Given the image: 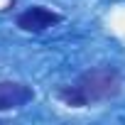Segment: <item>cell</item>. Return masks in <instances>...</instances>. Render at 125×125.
<instances>
[{
    "label": "cell",
    "instance_id": "7a4b0ae2",
    "mask_svg": "<svg viewBox=\"0 0 125 125\" xmlns=\"http://www.w3.org/2000/svg\"><path fill=\"white\" fill-rule=\"evenodd\" d=\"M61 22V15L59 12H52L42 5H34V8H27L25 12L17 15V27L25 30V32H44L47 27L52 25H59Z\"/></svg>",
    "mask_w": 125,
    "mask_h": 125
},
{
    "label": "cell",
    "instance_id": "277c9868",
    "mask_svg": "<svg viewBox=\"0 0 125 125\" xmlns=\"http://www.w3.org/2000/svg\"><path fill=\"white\" fill-rule=\"evenodd\" d=\"M56 96L64 101L66 105H74V108H83V105H88V101H86V96L81 93V88L74 83V86H61L59 91H56Z\"/></svg>",
    "mask_w": 125,
    "mask_h": 125
},
{
    "label": "cell",
    "instance_id": "3957f363",
    "mask_svg": "<svg viewBox=\"0 0 125 125\" xmlns=\"http://www.w3.org/2000/svg\"><path fill=\"white\" fill-rule=\"evenodd\" d=\"M34 101V91L20 81H0V110H15Z\"/></svg>",
    "mask_w": 125,
    "mask_h": 125
},
{
    "label": "cell",
    "instance_id": "6da1fadb",
    "mask_svg": "<svg viewBox=\"0 0 125 125\" xmlns=\"http://www.w3.org/2000/svg\"><path fill=\"white\" fill-rule=\"evenodd\" d=\"M76 86L81 88V93L86 96L88 103L108 101V98H115L120 93V76L110 66H96V69L83 71L76 79Z\"/></svg>",
    "mask_w": 125,
    "mask_h": 125
}]
</instances>
